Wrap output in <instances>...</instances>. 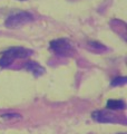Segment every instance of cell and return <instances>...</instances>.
Wrapping results in <instances>:
<instances>
[{"label": "cell", "instance_id": "9", "mask_svg": "<svg viewBox=\"0 0 127 134\" xmlns=\"http://www.w3.org/2000/svg\"><path fill=\"white\" fill-rule=\"evenodd\" d=\"M88 45L91 46V47H95V48H103V49H106L105 46H103V45L99 44V43H97V41H89V43H88Z\"/></svg>", "mask_w": 127, "mask_h": 134}, {"label": "cell", "instance_id": "2", "mask_svg": "<svg viewBox=\"0 0 127 134\" xmlns=\"http://www.w3.org/2000/svg\"><path fill=\"white\" fill-rule=\"evenodd\" d=\"M33 20V16L32 14L28 11H17L14 12L7 17L5 25L7 28H10V29H15V28H18L22 25H26L28 23H31Z\"/></svg>", "mask_w": 127, "mask_h": 134}, {"label": "cell", "instance_id": "3", "mask_svg": "<svg viewBox=\"0 0 127 134\" xmlns=\"http://www.w3.org/2000/svg\"><path fill=\"white\" fill-rule=\"evenodd\" d=\"M51 52H54L56 55L61 56V57H68L70 55H73L74 53V47L70 44V41L68 39L65 38H59L55 39L53 41H50L49 45Z\"/></svg>", "mask_w": 127, "mask_h": 134}, {"label": "cell", "instance_id": "7", "mask_svg": "<svg viewBox=\"0 0 127 134\" xmlns=\"http://www.w3.org/2000/svg\"><path fill=\"white\" fill-rule=\"evenodd\" d=\"M107 108L109 110H123L125 108V103L122 99H109L107 100Z\"/></svg>", "mask_w": 127, "mask_h": 134}, {"label": "cell", "instance_id": "1", "mask_svg": "<svg viewBox=\"0 0 127 134\" xmlns=\"http://www.w3.org/2000/svg\"><path fill=\"white\" fill-rule=\"evenodd\" d=\"M32 55V50L25 48V47H11L2 53V56L0 57V67L10 66L16 59L19 58H27Z\"/></svg>", "mask_w": 127, "mask_h": 134}, {"label": "cell", "instance_id": "4", "mask_svg": "<svg viewBox=\"0 0 127 134\" xmlns=\"http://www.w3.org/2000/svg\"><path fill=\"white\" fill-rule=\"evenodd\" d=\"M93 117H94L97 122H101V123L116 122L117 121V119L113 113L106 112V111H96V112L93 113Z\"/></svg>", "mask_w": 127, "mask_h": 134}, {"label": "cell", "instance_id": "8", "mask_svg": "<svg viewBox=\"0 0 127 134\" xmlns=\"http://www.w3.org/2000/svg\"><path fill=\"white\" fill-rule=\"evenodd\" d=\"M126 82H127V78L125 76H118V77L113 79L112 85L113 86H123L126 84Z\"/></svg>", "mask_w": 127, "mask_h": 134}, {"label": "cell", "instance_id": "11", "mask_svg": "<svg viewBox=\"0 0 127 134\" xmlns=\"http://www.w3.org/2000/svg\"><path fill=\"white\" fill-rule=\"evenodd\" d=\"M123 134H125V133H123Z\"/></svg>", "mask_w": 127, "mask_h": 134}, {"label": "cell", "instance_id": "5", "mask_svg": "<svg viewBox=\"0 0 127 134\" xmlns=\"http://www.w3.org/2000/svg\"><path fill=\"white\" fill-rule=\"evenodd\" d=\"M25 68L27 70H29L30 73H32V75L35 77H39L41 76L42 74L45 73V68L42 67L41 65H39L38 63L36 62H32V60H29L25 64Z\"/></svg>", "mask_w": 127, "mask_h": 134}, {"label": "cell", "instance_id": "10", "mask_svg": "<svg viewBox=\"0 0 127 134\" xmlns=\"http://www.w3.org/2000/svg\"><path fill=\"white\" fill-rule=\"evenodd\" d=\"M21 1H24V0H21Z\"/></svg>", "mask_w": 127, "mask_h": 134}, {"label": "cell", "instance_id": "6", "mask_svg": "<svg viewBox=\"0 0 127 134\" xmlns=\"http://www.w3.org/2000/svg\"><path fill=\"white\" fill-rule=\"evenodd\" d=\"M22 119V116L18 113L15 112H9V113H3L0 114V123H15L18 122Z\"/></svg>", "mask_w": 127, "mask_h": 134}]
</instances>
